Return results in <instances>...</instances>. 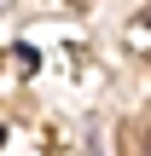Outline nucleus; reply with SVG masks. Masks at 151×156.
I'll list each match as a JSON object with an SVG mask.
<instances>
[{
    "label": "nucleus",
    "mask_w": 151,
    "mask_h": 156,
    "mask_svg": "<svg viewBox=\"0 0 151 156\" xmlns=\"http://www.w3.org/2000/svg\"><path fill=\"white\" fill-rule=\"evenodd\" d=\"M0 145H6V127H0Z\"/></svg>",
    "instance_id": "f257e3e1"
}]
</instances>
